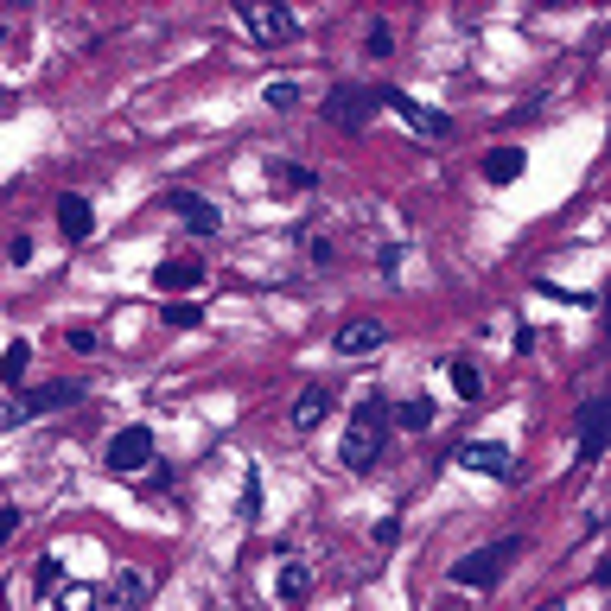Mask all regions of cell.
<instances>
[{"mask_svg":"<svg viewBox=\"0 0 611 611\" xmlns=\"http://www.w3.org/2000/svg\"><path fill=\"white\" fill-rule=\"evenodd\" d=\"M389 427H401V433H427V427H433V401H427V395H408V401L389 414Z\"/></svg>","mask_w":611,"mask_h":611,"instance_id":"17","label":"cell"},{"mask_svg":"<svg viewBox=\"0 0 611 611\" xmlns=\"http://www.w3.org/2000/svg\"><path fill=\"white\" fill-rule=\"evenodd\" d=\"M261 102H268V109H293V102H300V83H268V96H261Z\"/></svg>","mask_w":611,"mask_h":611,"instance_id":"24","label":"cell"},{"mask_svg":"<svg viewBox=\"0 0 611 611\" xmlns=\"http://www.w3.org/2000/svg\"><path fill=\"white\" fill-rule=\"evenodd\" d=\"M90 389L83 382H45V389H32L26 401H13L7 414H0V427H20V421H32V414H51V408H71V401H83Z\"/></svg>","mask_w":611,"mask_h":611,"instance_id":"7","label":"cell"},{"mask_svg":"<svg viewBox=\"0 0 611 611\" xmlns=\"http://www.w3.org/2000/svg\"><path fill=\"white\" fill-rule=\"evenodd\" d=\"M433 611H465V605H459V599H440V605H433Z\"/></svg>","mask_w":611,"mask_h":611,"instance_id":"30","label":"cell"},{"mask_svg":"<svg viewBox=\"0 0 611 611\" xmlns=\"http://www.w3.org/2000/svg\"><path fill=\"white\" fill-rule=\"evenodd\" d=\"M7 102H13V96H7V90H0V109H7Z\"/></svg>","mask_w":611,"mask_h":611,"instance_id":"31","label":"cell"},{"mask_svg":"<svg viewBox=\"0 0 611 611\" xmlns=\"http://www.w3.org/2000/svg\"><path fill=\"white\" fill-rule=\"evenodd\" d=\"M58 230H64V242H90L96 236V204L83 198V191H64L58 198Z\"/></svg>","mask_w":611,"mask_h":611,"instance_id":"11","label":"cell"},{"mask_svg":"<svg viewBox=\"0 0 611 611\" xmlns=\"http://www.w3.org/2000/svg\"><path fill=\"white\" fill-rule=\"evenodd\" d=\"M312 592V573H306V561H281V580H274V599L281 605H300Z\"/></svg>","mask_w":611,"mask_h":611,"instance_id":"16","label":"cell"},{"mask_svg":"<svg viewBox=\"0 0 611 611\" xmlns=\"http://www.w3.org/2000/svg\"><path fill=\"white\" fill-rule=\"evenodd\" d=\"M331 344H338V357H370L382 344V325L376 319H351V325H338V338H331Z\"/></svg>","mask_w":611,"mask_h":611,"instance_id":"15","label":"cell"},{"mask_svg":"<svg viewBox=\"0 0 611 611\" xmlns=\"http://www.w3.org/2000/svg\"><path fill=\"white\" fill-rule=\"evenodd\" d=\"M274 185H281V191H312V166H293V160H274Z\"/></svg>","mask_w":611,"mask_h":611,"instance_id":"22","label":"cell"},{"mask_svg":"<svg viewBox=\"0 0 611 611\" xmlns=\"http://www.w3.org/2000/svg\"><path fill=\"white\" fill-rule=\"evenodd\" d=\"M319 115L338 134H363V128H370V115H376V90H370V83H331Z\"/></svg>","mask_w":611,"mask_h":611,"instance_id":"2","label":"cell"},{"mask_svg":"<svg viewBox=\"0 0 611 611\" xmlns=\"http://www.w3.org/2000/svg\"><path fill=\"white\" fill-rule=\"evenodd\" d=\"M26 363H32L26 344H7V351H0V382H7V389H13V382H26Z\"/></svg>","mask_w":611,"mask_h":611,"instance_id":"21","label":"cell"},{"mask_svg":"<svg viewBox=\"0 0 611 611\" xmlns=\"http://www.w3.org/2000/svg\"><path fill=\"white\" fill-rule=\"evenodd\" d=\"M389 51H395V32L376 20V26H370V58H389Z\"/></svg>","mask_w":611,"mask_h":611,"instance_id":"27","label":"cell"},{"mask_svg":"<svg viewBox=\"0 0 611 611\" xmlns=\"http://www.w3.org/2000/svg\"><path fill=\"white\" fill-rule=\"evenodd\" d=\"M147 592H153V586L141 580V573H134V567H121V573H115V586H109V599L134 611V605H147Z\"/></svg>","mask_w":611,"mask_h":611,"instance_id":"19","label":"cell"},{"mask_svg":"<svg viewBox=\"0 0 611 611\" xmlns=\"http://www.w3.org/2000/svg\"><path fill=\"white\" fill-rule=\"evenodd\" d=\"M0 39H7V20H0Z\"/></svg>","mask_w":611,"mask_h":611,"instance_id":"32","label":"cell"},{"mask_svg":"<svg viewBox=\"0 0 611 611\" xmlns=\"http://www.w3.org/2000/svg\"><path fill=\"white\" fill-rule=\"evenodd\" d=\"M13 535H20V510H13V503H0V548H7Z\"/></svg>","mask_w":611,"mask_h":611,"instance_id":"28","label":"cell"},{"mask_svg":"<svg viewBox=\"0 0 611 611\" xmlns=\"http://www.w3.org/2000/svg\"><path fill=\"white\" fill-rule=\"evenodd\" d=\"M395 541H401V522L382 516V522H376V548H395Z\"/></svg>","mask_w":611,"mask_h":611,"instance_id":"29","label":"cell"},{"mask_svg":"<svg viewBox=\"0 0 611 611\" xmlns=\"http://www.w3.org/2000/svg\"><path fill=\"white\" fill-rule=\"evenodd\" d=\"M166 211H179V223H185V230H198V236L223 230V211L211 198H198V191H166Z\"/></svg>","mask_w":611,"mask_h":611,"instance_id":"9","label":"cell"},{"mask_svg":"<svg viewBox=\"0 0 611 611\" xmlns=\"http://www.w3.org/2000/svg\"><path fill=\"white\" fill-rule=\"evenodd\" d=\"M236 510H242V522L261 516V478H255V471H249V484H242V503H236Z\"/></svg>","mask_w":611,"mask_h":611,"instance_id":"25","label":"cell"},{"mask_svg":"<svg viewBox=\"0 0 611 611\" xmlns=\"http://www.w3.org/2000/svg\"><path fill=\"white\" fill-rule=\"evenodd\" d=\"M198 287H204V261H191V255L153 268V293H172V300H179V293H198Z\"/></svg>","mask_w":611,"mask_h":611,"instance_id":"10","label":"cell"},{"mask_svg":"<svg viewBox=\"0 0 611 611\" xmlns=\"http://www.w3.org/2000/svg\"><path fill=\"white\" fill-rule=\"evenodd\" d=\"M522 554V541L510 535V541H491V548H471L459 567H452V586H471V592H491L497 580H503V567H510Z\"/></svg>","mask_w":611,"mask_h":611,"instance_id":"3","label":"cell"},{"mask_svg":"<svg viewBox=\"0 0 611 611\" xmlns=\"http://www.w3.org/2000/svg\"><path fill=\"white\" fill-rule=\"evenodd\" d=\"M198 319H204V312L191 306V300H172V306H166V325H172V331H191Z\"/></svg>","mask_w":611,"mask_h":611,"instance_id":"23","label":"cell"},{"mask_svg":"<svg viewBox=\"0 0 611 611\" xmlns=\"http://www.w3.org/2000/svg\"><path fill=\"white\" fill-rule=\"evenodd\" d=\"M236 20L249 26V39H255V45H287V39H300V13L281 7V0H274V7H249V0H242Z\"/></svg>","mask_w":611,"mask_h":611,"instance_id":"5","label":"cell"},{"mask_svg":"<svg viewBox=\"0 0 611 611\" xmlns=\"http://www.w3.org/2000/svg\"><path fill=\"white\" fill-rule=\"evenodd\" d=\"M96 599H102L96 586H71V580H64L58 592H51V611H90Z\"/></svg>","mask_w":611,"mask_h":611,"instance_id":"20","label":"cell"},{"mask_svg":"<svg viewBox=\"0 0 611 611\" xmlns=\"http://www.w3.org/2000/svg\"><path fill=\"white\" fill-rule=\"evenodd\" d=\"M58 586H64V561H51V554H45V561H39V592L51 599Z\"/></svg>","mask_w":611,"mask_h":611,"instance_id":"26","label":"cell"},{"mask_svg":"<svg viewBox=\"0 0 611 611\" xmlns=\"http://www.w3.org/2000/svg\"><path fill=\"white\" fill-rule=\"evenodd\" d=\"M452 465H471V471H484V478H516V452L510 446H497V440H471L452 452Z\"/></svg>","mask_w":611,"mask_h":611,"instance_id":"8","label":"cell"},{"mask_svg":"<svg viewBox=\"0 0 611 611\" xmlns=\"http://www.w3.org/2000/svg\"><path fill=\"white\" fill-rule=\"evenodd\" d=\"M446 382L459 389V401H478L484 395V376H478V363H471V357H452L446 363Z\"/></svg>","mask_w":611,"mask_h":611,"instance_id":"18","label":"cell"},{"mask_svg":"<svg viewBox=\"0 0 611 611\" xmlns=\"http://www.w3.org/2000/svg\"><path fill=\"white\" fill-rule=\"evenodd\" d=\"M376 102H389V109L408 121L421 141H452V115H446V109H433V102H414L408 90H376Z\"/></svg>","mask_w":611,"mask_h":611,"instance_id":"4","label":"cell"},{"mask_svg":"<svg viewBox=\"0 0 611 611\" xmlns=\"http://www.w3.org/2000/svg\"><path fill=\"white\" fill-rule=\"evenodd\" d=\"M382 446H389V408H382V401H357L351 427H344V465H351V471H376Z\"/></svg>","mask_w":611,"mask_h":611,"instance_id":"1","label":"cell"},{"mask_svg":"<svg viewBox=\"0 0 611 611\" xmlns=\"http://www.w3.org/2000/svg\"><path fill=\"white\" fill-rule=\"evenodd\" d=\"M605 440H611V408H605V401H586V408H580V465L599 459Z\"/></svg>","mask_w":611,"mask_h":611,"instance_id":"12","label":"cell"},{"mask_svg":"<svg viewBox=\"0 0 611 611\" xmlns=\"http://www.w3.org/2000/svg\"><path fill=\"white\" fill-rule=\"evenodd\" d=\"M325 414H331V389H325V382H306V389L293 395V414H287V421L300 427V433H312Z\"/></svg>","mask_w":611,"mask_h":611,"instance_id":"13","label":"cell"},{"mask_svg":"<svg viewBox=\"0 0 611 611\" xmlns=\"http://www.w3.org/2000/svg\"><path fill=\"white\" fill-rule=\"evenodd\" d=\"M102 465H109L115 478H134L141 465H153V427H121V433H109Z\"/></svg>","mask_w":611,"mask_h":611,"instance_id":"6","label":"cell"},{"mask_svg":"<svg viewBox=\"0 0 611 611\" xmlns=\"http://www.w3.org/2000/svg\"><path fill=\"white\" fill-rule=\"evenodd\" d=\"M478 172H484L491 185H516L522 172H529V153H522V147H491V153L478 160Z\"/></svg>","mask_w":611,"mask_h":611,"instance_id":"14","label":"cell"}]
</instances>
